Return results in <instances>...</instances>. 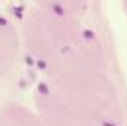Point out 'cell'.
Segmentation results:
<instances>
[{
	"label": "cell",
	"mask_w": 127,
	"mask_h": 126,
	"mask_svg": "<svg viewBox=\"0 0 127 126\" xmlns=\"http://www.w3.org/2000/svg\"><path fill=\"white\" fill-rule=\"evenodd\" d=\"M38 91H40V92H43L44 95L49 94V89L46 88V85H44V83H40V85H38Z\"/></svg>",
	"instance_id": "1"
},
{
	"label": "cell",
	"mask_w": 127,
	"mask_h": 126,
	"mask_svg": "<svg viewBox=\"0 0 127 126\" xmlns=\"http://www.w3.org/2000/svg\"><path fill=\"white\" fill-rule=\"evenodd\" d=\"M52 7H53V9L56 10V13H58V15H62V13H64V9L61 7V6H59V4L53 3V4H52Z\"/></svg>",
	"instance_id": "2"
},
{
	"label": "cell",
	"mask_w": 127,
	"mask_h": 126,
	"mask_svg": "<svg viewBox=\"0 0 127 126\" xmlns=\"http://www.w3.org/2000/svg\"><path fill=\"white\" fill-rule=\"evenodd\" d=\"M37 65H38L40 68H46V63H43V61H38V63H37Z\"/></svg>",
	"instance_id": "3"
},
{
	"label": "cell",
	"mask_w": 127,
	"mask_h": 126,
	"mask_svg": "<svg viewBox=\"0 0 127 126\" xmlns=\"http://www.w3.org/2000/svg\"><path fill=\"white\" fill-rule=\"evenodd\" d=\"M84 36H86V37H89V39H92V37H93V33H92V31H86V33H84Z\"/></svg>",
	"instance_id": "4"
},
{
	"label": "cell",
	"mask_w": 127,
	"mask_h": 126,
	"mask_svg": "<svg viewBox=\"0 0 127 126\" xmlns=\"http://www.w3.org/2000/svg\"><path fill=\"white\" fill-rule=\"evenodd\" d=\"M102 126H115V125H112V123H108V122H103V123H102Z\"/></svg>",
	"instance_id": "5"
},
{
	"label": "cell",
	"mask_w": 127,
	"mask_h": 126,
	"mask_svg": "<svg viewBox=\"0 0 127 126\" xmlns=\"http://www.w3.org/2000/svg\"><path fill=\"white\" fill-rule=\"evenodd\" d=\"M3 24H6V21H4V19H1V18H0V25H3Z\"/></svg>",
	"instance_id": "6"
}]
</instances>
